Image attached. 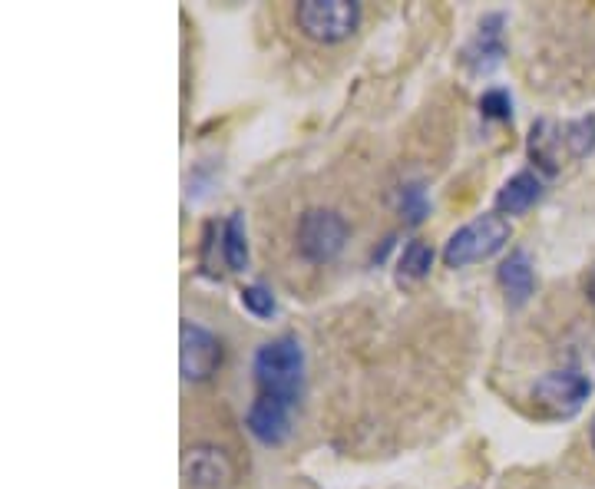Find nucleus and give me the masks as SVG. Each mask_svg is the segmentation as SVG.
I'll return each instance as SVG.
<instances>
[{
	"mask_svg": "<svg viewBox=\"0 0 595 489\" xmlns=\"http://www.w3.org/2000/svg\"><path fill=\"white\" fill-rule=\"evenodd\" d=\"M595 149V119H579V123H536L529 136V152L546 172H556L562 159H579Z\"/></svg>",
	"mask_w": 595,
	"mask_h": 489,
	"instance_id": "obj_3",
	"label": "nucleus"
},
{
	"mask_svg": "<svg viewBox=\"0 0 595 489\" xmlns=\"http://www.w3.org/2000/svg\"><path fill=\"white\" fill-rule=\"evenodd\" d=\"M222 367V344L212 331L186 321L179 331V371L186 380H209Z\"/></svg>",
	"mask_w": 595,
	"mask_h": 489,
	"instance_id": "obj_7",
	"label": "nucleus"
},
{
	"mask_svg": "<svg viewBox=\"0 0 595 489\" xmlns=\"http://www.w3.org/2000/svg\"><path fill=\"white\" fill-rule=\"evenodd\" d=\"M539 195H543V179L529 169L516 172V176L500 189V195H496V212L500 215H523L539 202Z\"/></svg>",
	"mask_w": 595,
	"mask_h": 489,
	"instance_id": "obj_11",
	"label": "nucleus"
},
{
	"mask_svg": "<svg viewBox=\"0 0 595 489\" xmlns=\"http://www.w3.org/2000/svg\"><path fill=\"white\" fill-rule=\"evenodd\" d=\"M291 410L295 404L285 397H275V394H258V400L252 407H248V430H252V437L258 443H265V447H278V443L288 440L291 433Z\"/></svg>",
	"mask_w": 595,
	"mask_h": 489,
	"instance_id": "obj_8",
	"label": "nucleus"
},
{
	"mask_svg": "<svg viewBox=\"0 0 595 489\" xmlns=\"http://www.w3.org/2000/svg\"><path fill=\"white\" fill-rule=\"evenodd\" d=\"M480 110H483V116L510 119V93H503V90H490V93H483Z\"/></svg>",
	"mask_w": 595,
	"mask_h": 489,
	"instance_id": "obj_16",
	"label": "nucleus"
},
{
	"mask_svg": "<svg viewBox=\"0 0 595 489\" xmlns=\"http://www.w3.org/2000/svg\"><path fill=\"white\" fill-rule=\"evenodd\" d=\"M295 17L308 40L341 43L361 24V7L354 0H301Z\"/></svg>",
	"mask_w": 595,
	"mask_h": 489,
	"instance_id": "obj_4",
	"label": "nucleus"
},
{
	"mask_svg": "<svg viewBox=\"0 0 595 489\" xmlns=\"http://www.w3.org/2000/svg\"><path fill=\"white\" fill-rule=\"evenodd\" d=\"M589 394H592V380L576 371H553V374L539 377L533 387L536 407L549 417L579 414L582 404L589 400Z\"/></svg>",
	"mask_w": 595,
	"mask_h": 489,
	"instance_id": "obj_6",
	"label": "nucleus"
},
{
	"mask_svg": "<svg viewBox=\"0 0 595 489\" xmlns=\"http://www.w3.org/2000/svg\"><path fill=\"white\" fill-rule=\"evenodd\" d=\"M222 255L232 271H242L248 265V242H245V222L242 215H232L222 228Z\"/></svg>",
	"mask_w": 595,
	"mask_h": 489,
	"instance_id": "obj_12",
	"label": "nucleus"
},
{
	"mask_svg": "<svg viewBox=\"0 0 595 489\" xmlns=\"http://www.w3.org/2000/svg\"><path fill=\"white\" fill-rule=\"evenodd\" d=\"M496 278H500V288H503L506 301H510V308H523L536 288V271L523 248H516V252L506 258L500 271H496Z\"/></svg>",
	"mask_w": 595,
	"mask_h": 489,
	"instance_id": "obj_10",
	"label": "nucleus"
},
{
	"mask_svg": "<svg viewBox=\"0 0 595 489\" xmlns=\"http://www.w3.org/2000/svg\"><path fill=\"white\" fill-rule=\"evenodd\" d=\"M506 242H510V222H506V215L483 212L480 219L467 222L450 235L447 248H443V265L467 268L476 262H486V258H493Z\"/></svg>",
	"mask_w": 595,
	"mask_h": 489,
	"instance_id": "obj_2",
	"label": "nucleus"
},
{
	"mask_svg": "<svg viewBox=\"0 0 595 489\" xmlns=\"http://www.w3.org/2000/svg\"><path fill=\"white\" fill-rule=\"evenodd\" d=\"M252 367L262 394L285 397L295 404L301 394V380H305V351H301V344L295 338H278L262 344Z\"/></svg>",
	"mask_w": 595,
	"mask_h": 489,
	"instance_id": "obj_1",
	"label": "nucleus"
},
{
	"mask_svg": "<svg viewBox=\"0 0 595 489\" xmlns=\"http://www.w3.org/2000/svg\"><path fill=\"white\" fill-rule=\"evenodd\" d=\"M434 268V248L424 242H410L400 255V281H420Z\"/></svg>",
	"mask_w": 595,
	"mask_h": 489,
	"instance_id": "obj_13",
	"label": "nucleus"
},
{
	"mask_svg": "<svg viewBox=\"0 0 595 489\" xmlns=\"http://www.w3.org/2000/svg\"><path fill=\"white\" fill-rule=\"evenodd\" d=\"M182 476H186L189 489H229L235 470L219 447H192L182 460Z\"/></svg>",
	"mask_w": 595,
	"mask_h": 489,
	"instance_id": "obj_9",
	"label": "nucleus"
},
{
	"mask_svg": "<svg viewBox=\"0 0 595 489\" xmlns=\"http://www.w3.org/2000/svg\"><path fill=\"white\" fill-rule=\"evenodd\" d=\"M242 308L255 318H272L275 314V295L265 285H248L242 288Z\"/></svg>",
	"mask_w": 595,
	"mask_h": 489,
	"instance_id": "obj_14",
	"label": "nucleus"
},
{
	"mask_svg": "<svg viewBox=\"0 0 595 489\" xmlns=\"http://www.w3.org/2000/svg\"><path fill=\"white\" fill-rule=\"evenodd\" d=\"M592 450H595V417H592Z\"/></svg>",
	"mask_w": 595,
	"mask_h": 489,
	"instance_id": "obj_18",
	"label": "nucleus"
},
{
	"mask_svg": "<svg viewBox=\"0 0 595 489\" xmlns=\"http://www.w3.org/2000/svg\"><path fill=\"white\" fill-rule=\"evenodd\" d=\"M586 295H589V301L595 304V268H592V275H589V285H586Z\"/></svg>",
	"mask_w": 595,
	"mask_h": 489,
	"instance_id": "obj_17",
	"label": "nucleus"
},
{
	"mask_svg": "<svg viewBox=\"0 0 595 489\" xmlns=\"http://www.w3.org/2000/svg\"><path fill=\"white\" fill-rule=\"evenodd\" d=\"M427 192H424V186H404L400 189V212L407 215V222H420L427 215Z\"/></svg>",
	"mask_w": 595,
	"mask_h": 489,
	"instance_id": "obj_15",
	"label": "nucleus"
},
{
	"mask_svg": "<svg viewBox=\"0 0 595 489\" xmlns=\"http://www.w3.org/2000/svg\"><path fill=\"white\" fill-rule=\"evenodd\" d=\"M295 238H298V252L305 255L308 262L324 265L341 255L344 242H348V222L334 209H308L298 219Z\"/></svg>",
	"mask_w": 595,
	"mask_h": 489,
	"instance_id": "obj_5",
	"label": "nucleus"
}]
</instances>
